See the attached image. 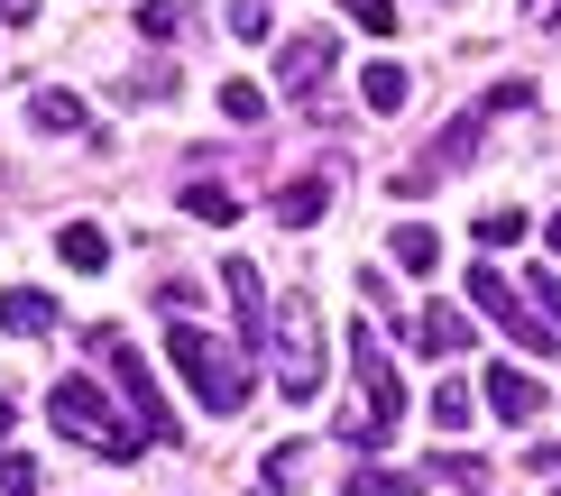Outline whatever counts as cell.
Wrapping results in <instances>:
<instances>
[{
  "label": "cell",
  "instance_id": "6da1fadb",
  "mask_svg": "<svg viewBox=\"0 0 561 496\" xmlns=\"http://www.w3.org/2000/svg\"><path fill=\"white\" fill-rule=\"evenodd\" d=\"M350 377H359V405L332 414V441H350V451H378V441L405 423V387H396V359L387 341L368 322H350Z\"/></svg>",
  "mask_w": 561,
  "mask_h": 496
},
{
  "label": "cell",
  "instance_id": "7a4b0ae2",
  "mask_svg": "<svg viewBox=\"0 0 561 496\" xmlns=\"http://www.w3.org/2000/svg\"><path fill=\"white\" fill-rule=\"evenodd\" d=\"M167 359L184 368V387H194L213 414H240V405H249V349H240V341H213V331H203L194 313H175Z\"/></svg>",
  "mask_w": 561,
  "mask_h": 496
},
{
  "label": "cell",
  "instance_id": "3957f363",
  "mask_svg": "<svg viewBox=\"0 0 561 496\" xmlns=\"http://www.w3.org/2000/svg\"><path fill=\"white\" fill-rule=\"evenodd\" d=\"M46 414H56V432H75L83 451H102V460H138V451H148V432L111 414V395L92 387V377H65V387L46 395Z\"/></svg>",
  "mask_w": 561,
  "mask_h": 496
},
{
  "label": "cell",
  "instance_id": "277c9868",
  "mask_svg": "<svg viewBox=\"0 0 561 496\" xmlns=\"http://www.w3.org/2000/svg\"><path fill=\"white\" fill-rule=\"evenodd\" d=\"M267 341H276V387L313 395L322 387V322H313V295H267Z\"/></svg>",
  "mask_w": 561,
  "mask_h": 496
},
{
  "label": "cell",
  "instance_id": "5b68a950",
  "mask_svg": "<svg viewBox=\"0 0 561 496\" xmlns=\"http://www.w3.org/2000/svg\"><path fill=\"white\" fill-rule=\"evenodd\" d=\"M92 349L111 359V387H121L129 405H138V432H148V441H184V432H175V414H167V395H157V368L138 359V349L121 341V331L102 322V331H92Z\"/></svg>",
  "mask_w": 561,
  "mask_h": 496
},
{
  "label": "cell",
  "instance_id": "8992f818",
  "mask_svg": "<svg viewBox=\"0 0 561 496\" xmlns=\"http://www.w3.org/2000/svg\"><path fill=\"white\" fill-rule=\"evenodd\" d=\"M479 138H488V111H460L451 129L433 138V157H414V165H396V203H414V194H433L451 165H470L479 157Z\"/></svg>",
  "mask_w": 561,
  "mask_h": 496
},
{
  "label": "cell",
  "instance_id": "52a82bcc",
  "mask_svg": "<svg viewBox=\"0 0 561 496\" xmlns=\"http://www.w3.org/2000/svg\"><path fill=\"white\" fill-rule=\"evenodd\" d=\"M470 303H479V313H488V322H506V331H516V341H525V349H552V331H543V322H534V313H525V295H516V286H506V276H497V267H470Z\"/></svg>",
  "mask_w": 561,
  "mask_h": 496
},
{
  "label": "cell",
  "instance_id": "ba28073f",
  "mask_svg": "<svg viewBox=\"0 0 561 496\" xmlns=\"http://www.w3.org/2000/svg\"><path fill=\"white\" fill-rule=\"evenodd\" d=\"M322 74H332V37H286V56H276V83H286L304 111H322Z\"/></svg>",
  "mask_w": 561,
  "mask_h": 496
},
{
  "label": "cell",
  "instance_id": "9c48e42d",
  "mask_svg": "<svg viewBox=\"0 0 561 496\" xmlns=\"http://www.w3.org/2000/svg\"><path fill=\"white\" fill-rule=\"evenodd\" d=\"M28 129H46V138H92V111H83L65 83H46L37 102H28Z\"/></svg>",
  "mask_w": 561,
  "mask_h": 496
},
{
  "label": "cell",
  "instance_id": "30bf717a",
  "mask_svg": "<svg viewBox=\"0 0 561 496\" xmlns=\"http://www.w3.org/2000/svg\"><path fill=\"white\" fill-rule=\"evenodd\" d=\"M488 405H497L506 423H534V414H543V377H525V368H488Z\"/></svg>",
  "mask_w": 561,
  "mask_h": 496
},
{
  "label": "cell",
  "instance_id": "8fae6325",
  "mask_svg": "<svg viewBox=\"0 0 561 496\" xmlns=\"http://www.w3.org/2000/svg\"><path fill=\"white\" fill-rule=\"evenodd\" d=\"M221 286H230V303H240V331H249L240 349H259V331H267V286H259V267H249V257H230Z\"/></svg>",
  "mask_w": 561,
  "mask_h": 496
},
{
  "label": "cell",
  "instance_id": "7c38bea8",
  "mask_svg": "<svg viewBox=\"0 0 561 496\" xmlns=\"http://www.w3.org/2000/svg\"><path fill=\"white\" fill-rule=\"evenodd\" d=\"M322 211H332V175H304V184L276 194V221H286V230H313Z\"/></svg>",
  "mask_w": 561,
  "mask_h": 496
},
{
  "label": "cell",
  "instance_id": "4fadbf2b",
  "mask_svg": "<svg viewBox=\"0 0 561 496\" xmlns=\"http://www.w3.org/2000/svg\"><path fill=\"white\" fill-rule=\"evenodd\" d=\"M56 257H65V267H75V276L111 267V240H102V221H65V230H56Z\"/></svg>",
  "mask_w": 561,
  "mask_h": 496
},
{
  "label": "cell",
  "instance_id": "5bb4252c",
  "mask_svg": "<svg viewBox=\"0 0 561 496\" xmlns=\"http://www.w3.org/2000/svg\"><path fill=\"white\" fill-rule=\"evenodd\" d=\"M414 349H424V359H451V349H470V322H460L451 303H433V313L414 322Z\"/></svg>",
  "mask_w": 561,
  "mask_h": 496
},
{
  "label": "cell",
  "instance_id": "9a60e30c",
  "mask_svg": "<svg viewBox=\"0 0 561 496\" xmlns=\"http://www.w3.org/2000/svg\"><path fill=\"white\" fill-rule=\"evenodd\" d=\"M387 257H396V267H405V276H433V257H442V240H433L424 221H396V230H387Z\"/></svg>",
  "mask_w": 561,
  "mask_h": 496
},
{
  "label": "cell",
  "instance_id": "2e32d148",
  "mask_svg": "<svg viewBox=\"0 0 561 496\" xmlns=\"http://www.w3.org/2000/svg\"><path fill=\"white\" fill-rule=\"evenodd\" d=\"M0 331H56V295L10 286V295H0Z\"/></svg>",
  "mask_w": 561,
  "mask_h": 496
},
{
  "label": "cell",
  "instance_id": "e0dca14e",
  "mask_svg": "<svg viewBox=\"0 0 561 496\" xmlns=\"http://www.w3.org/2000/svg\"><path fill=\"white\" fill-rule=\"evenodd\" d=\"M516 295H525V313L543 322V331H552V349H561V276H552V267H534V276H525Z\"/></svg>",
  "mask_w": 561,
  "mask_h": 496
},
{
  "label": "cell",
  "instance_id": "ac0fdd59",
  "mask_svg": "<svg viewBox=\"0 0 561 496\" xmlns=\"http://www.w3.org/2000/svg\"><path fill=\"white\" fill-rule=\"evenodd\" d=\"M359 102H368V111H405V102H414V74H405V65H368Z\"/></svg>",
  "mask_w": 561,
  "mask_h": 496
},
{
  "label": "cell",
  "instance_id": "d6986e66",
  "mask_svg": "<svg viewBox=\"0 0 561 496\" xmlns=\"http://www.w3.org/2000/svg\"><path fill=\"white\" fill-rule=\"evenodd\" d=\"M138 37H148V46H175V37H184V0H138Z\"/></svg>",
  "mask_w": 561,
  "mask_h": 496
},
{
  "label": "cell",
  "instance_id": "ffe728a7",
  "mask_svg": "<svg viewBox=\"0 0 561 496\" xmlns=\"http://www.w3.org/2000/svg\"><path fill=\"white\" fill-rule=\"evenodd\" d=\"M350 496H424V469H359Z\"/></svg>",
  "mask_w": 561,
  "mask_h": 496
},
{
  "label": "cell",
  "instance_id": "44dd1931",
  "mask_svg": "<svg viewBox=\"0 0 561 496\" xmlns=\"http://www.w3.org/2000/svg\"><path fill=\"white\" fill-rule=\"evenodd\" d=\"M221 120H240V129H249V120H267V92L249 83V74H230V83H221Z\"/></svg>",
  "mask_w": 561,
  "mask_h": 496
},
{
  "label": "cell",
  "instance_id": "7402d4cb",
  "mask_svg": "<svg viewBox=\"0 0 561 496\" xmlns=\"http://www.w3.org/2000/svg\"><path fill=\"white\" fill-rule=\"evenodd\" d=\"M341 19H350V28H368V37H396V19H405V10H396V0H341Z\"/></svg>",
  "mask_w": 561,
  "mask_h": 496
},
{
  "label": "cell",
  "instance_id": "603a6c76",
  "mask_svg": "<svg viewBox=\"0 0 561 496\" xmlns=\"http://www.w3.org/2000/svg\"><path fill=\"white\" fill-rule=\"evenodd\" d=\"M276 28V0H230V37H249V46H259Z\"/></svg>",
  "mask_w": 561,
  "mask_h": 496
},
{
  "label": "cell",
  "instance_id": "cb8c5ba5",
  "mask_svg": "<svg viewBox=\"0 0 561 496\" xmlns=\"http://www.w3.org/2000/svg\"><path fill=\"white\" fill-rule=\"evenodd\" d=\"M184 211H194V221H240V203H230L221 184H184Z\"/></svg>",
  "mask_w": 561,
  "mask_h": 496
},
{
  "label": "cell",
  "instance_id": "d4e9b609",
  "mask_svg": "<svg viewBox=\"0 0 561 496\" xmlns=\"http://www.w3.org/2000/svg\"><path fill=\"white\" fill-rule=\"evenodd\" d=\"M525 240V211H488L479 221V249H516Z\"/></svg>",
  "mask_w": 561,
  "mask_h": 496
},
{
  "label": "cell",
  "instance_id": "484cf974",
  "mask_svg": "<svg viewBox=\"0 0 561 496\" xmlns=\"http://www.w3.org/2000/svg\"><path fill=\"white\" fill-rule=\"evenodd\" d=\"M433 423H442V432H460V423H470V387H460V377L433 395Z\"/></svg>",
  "mask_w": 561,
  "mask_h": 496
},
{
  "label": "cell",
  "instance_id": "4316f807",
  "mask_svg": "<svg viewBox=\"0 0 561 496\" xmlns=\"http://www.w3.org/2000/svg\"><path fill=\"white\" fill-rule=\"evenodd\" d=\"M304 460H313L304 441H276V460H267V487H295V478H304Z\"/></svg>",
  "mask_w": 561,
  "mask_h": 496
},
{
  "label": "cell",
  "instance_id": "83f0119b",
  "mask_svg": "<svg viewBox=\"0 0 561 496\" xmlns=\"http://www.w3.org/2000/svg\"><path fill=\"white\" fill-rule=\"evenodd\" d=\"M167 92H175L167 65H138V74H129V102H167Z\"/></svg>",
  "mask_w": 561,
  "mask_h": 496
},
{
  "label": "cell",
  "instance_id": "f1b7e54d",
  "mask_svg": "<svg viewBox=\"0 0 561 496\" xmlns=\"http://www.w3.org/2000/svg\"><path fill=\"white\" fill-rule=\"evenodd\" d=\"M0 496H37V460H0Z\"/></svg>",
  "mask_w": 561,
  "mask_h": 496
},
{
  "label": "cell",
  "instance_id": "f546056e",
  "mask_svg": "<svg viewBox=\"0 0 561 496\" xmlns=\"http://www.w3.org/2000/svg\"><path fill=\"white\" fill-rule=\"evenodd\" d=\"M0 19H37V0H0Z\"/></svg>",
  "mask_w": 561,
  "mask_h": 496
},
{
  "label": "cell",
  "instance_id": "4dcf8cb0",
  "mask_svg": "<svg viewBox=\"0 0 561 496\" xmlns=\"http://www.w3.org/2000/svg\"><path fill=\"white\" fill-rule=\"evenodd\" d=\"M552 257H561V211H552Z\"/></svg>",
  "mask_w": 561,
  "mask_h": 496
},
{
  "label": "cell",
  "instance_id": "1f68e13d",
  "mask_svg": "<svg viewBox=\"0 0 561 496\" xmlns=\"http://www.w3.org/2000/svg\"><path fill=\"white\" fill-rule=\"evenodd\" d=\"M552 460H561V451H534V469H552Z\"/></svg>",
  "mask_w": 561,
  "mask_h": 496
},
{
  "label": "cell",
  "instance_id": "d6a6232c",
  "mask_svg": "<svg viewBox=\"0 0 561 496\" xmlns=\"http://www.w3.org/2000/svg\"><path fill=\"white\" fill-rule=\"evenodd\" d=\"M0 432H10V395H0Z\"/></svg>",
  "mask_w": 561,
  "mask_h": 496
},
{
  "label": "cell",
  "instance_id": "836d02e7",
  "mask_svg": "<svg viewBox=\"0 0 561 496\" xmlns=\"http://www.w3.org/2000/svg\"><path fill=\"white\" fill-rule=\"evenodd\" d=\"M552 496H561V487H552Z\"/></svg>",
  "mask_w": 561,
  "mask_h": 496
}]
</instances>
